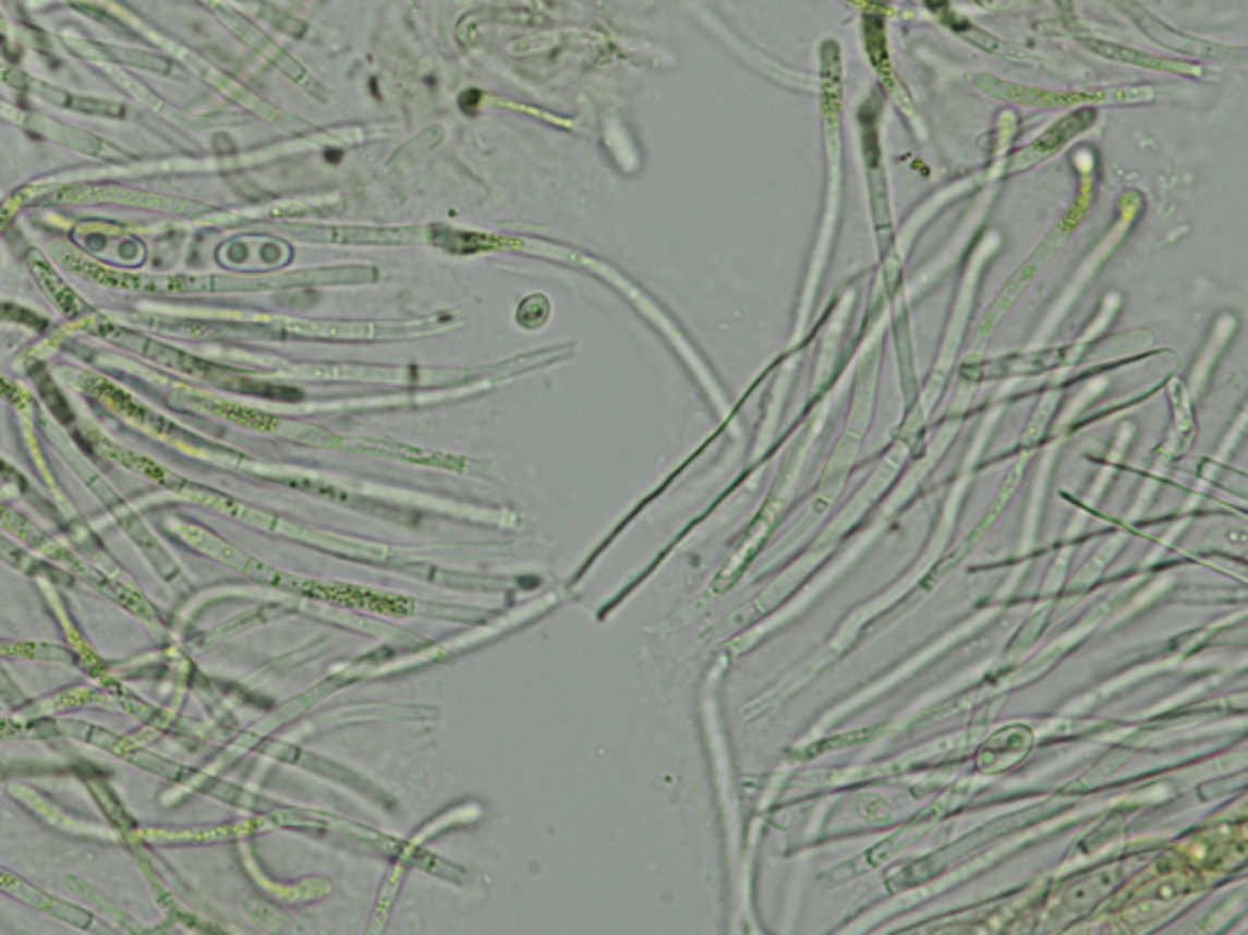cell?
Listing matches in <instances>:
<instances>
[{"mask_svg":"<svg viewBox=\"0 0 1248 935\" xmlns=\"http://www.w3.org/2000/svg\"><path fill=\"white\" fill-rule=\"evenodd\" d=\"M66 266L74 271L84 274L102 286L122 288V290H137V293H230V290H266V288H286L288 276H134V274H120L108 271L102 266H93L78 258H66Z\"/></svg>","mask_w":1248,"mask_h":935,"instance_id":"cell-1","label":"cell"},{"mask_svg":"<svg viewBox=\"0 0 1248 935\" xmlns=\"http://www.w3.org/2000/svg\"><path fill=\"white\" fill-rule=\"evenodd\" d=\"M171 532L179 534V538H183L185 544H191L193 548L203 550V554H208V556H215V558L225 560V563H230L232 568L242 570V573H246V575H254V578H262V580H274V578H276V573H271V570L264 568V566L259 563V560L250 558L246 554H242V550H237L234 546L222 542V538L213 536L210 532H205V529L198 526V524L173 522Z\"/></svg>","mask_w":1248,"mask_h":935,"instance_id":"cell-2","label":"cell"},{"mask_svg":"<svg viewBox=\"0 0 1248 935\" xmlns=\"http://www.w3.org/2000/svg\"><path fill=\"white\" fill-rule=\"evenodd\" d=\"M0 889L8 891L10 897L23 899L25 903H29V907L45 909V911L51 913V916L74 923V926L86 928L88 923H90V916H88L86 911L71 907V903H64V901H57V899L47 897L45 891L35 889L33 885H27V882H23V879L15 877V875H10V872H5V870H0Z\"/></svg>","mask_w":1248,"mask_h":935,"instance_id":"cell-3","label":"cell"},{"mask_svg":"<svg viewBox=\"0 0 1248 935\" xmlns=\"http://www.w3.org/2000/svg\"><path fill=\"white\" fill-rule=\"evenodd\" d=\"M429 232H432V242L445 248V252H449V254H476V252H486V248H498V246L510 244V242H502V239H490L486 234L451 232V230H445V227H432Z\"/></svg>","mask_w":1248,"mask_h":935,"instance_id":"cell-4","label":"cell"},{"mask_svg":"<svg viewBox=\"0 0 1248 935\" xmlns=\"http://www.w3.org/2000/svg\"><path fill=\"white\" fill-rule=\"evenodd\" d=\"M13 733H15L13 726H8V724H0V739H3V736H13Z\"/></svg>","mask_w":1248,"mask_h":935,"instance_id":"cell-5","label":"cell"}]
</instances>
